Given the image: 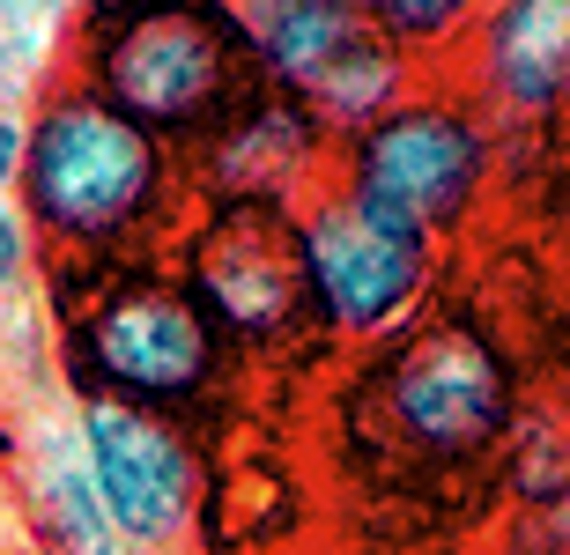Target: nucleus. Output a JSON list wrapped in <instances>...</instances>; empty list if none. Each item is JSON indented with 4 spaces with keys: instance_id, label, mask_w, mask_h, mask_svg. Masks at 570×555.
Returning a JSON list of instances; mask_svg holds the SVG:
<instances>
[{
    "instance_id": "nucleus-12",
    "label": "nucleus",
    "mask_w": 570,
    "mask_h": 555,
    "mask_svg": "<svg viewBox=\"0 0 570 555\" xmlns=\"http://www.w3.org/2000/svg\"><path fill=\"white\" fill-rule=\"evenodd\" d=\"M30 526L45 534L52 555H127L111 518L97 512V489H89L82 459H45L38 482H30Z\"/></svg>"
},
{
    "instance_id": "nucleus-4",
    "label": "nucleus",
    "mask_w": 570,
    "mask_h": 555,
    "mask_svg": "<svg viewBox=\"0 0 570 555\" xmlns=\"http://www.w3.org/2000/svg\"><path fill=\"white\" fill-rule=\"evenodd\" d=\"M356 385L379 423V445L415 474L504 467L527 423V370L504 326L482 311H430L401 341L371 348Z\"/></svg>"
},
{
    "instance_id": "nucleus-5",
    "label": "nucleus",
    "mask_w": 570,
    "mask_h": 555,
    "mask_svg": "<svg viewBox=\"0 0 570 555\" xmlns=\"http://www.w3.org/2000/svg\"><path fill=\"white\" fill-rule=\"evenodd\" d=\"M511 163V133L474 105V89L452 75H423L393 111L334 141V186L363 208L393 215L430 245H452L482 222Z\"/></svg>"
},
{
    "instance_id": "nucleus-19",
    "label": "nucleus",
    "mask_w": 570,
    "mask_h": 555,
    "mask_svg": "<svg viewBox=\"0 0 570 555\" xmlns=\"http://www.w3.org/2000/svg\"><path fill=\"white\" fill-rule=\"evenodd\" d=\"M164 555H208V548H200V541H193V548H164Z\"/></svg>"
},
{
    "instance_id": "nucleus-14",
    "label": "nucleus",
    "mask_w": 570,
    "mask_h": 555,
    "mask_svg": "<svg viewBox=\"0 0 570 555\" xmlns=\"http://www.w3.org/2000/svg\"><path fill=\"white\" fill-rule=\"evenodd\" d=\"M30 275H38V237H30V222L16 208H0V304L16 297Z\"/></svg>"
},
{
    "instance_id": "nucleus-1",
    "label": "nucleus",
    "mask_w": 570,
    "mask_h": 555,
    "mask_svg": "<svg viewBox=\"0 0 570 555\" xmlns=\"http://www.w3.org/2000/svg\"><path fill=\"white\" fill-rule=\"evenodd\" d=\"M16 215L60 267L170 259L193 215V171L141 119L105 105L82 75H52L22 105Z\"/></svg>"
},
{
    "instance_id": "nucleus-13",
    "label": "nucleus",
    "mask_w": 570,
    "mask_h": 555,
    "mask_svg": "<svg viewBox=\"0 0 570 555\" xmlns=\"http://www.w3.org/2000/svg\"><path fill=\"white\" fill-rule=\"evenodd\" d=\"M379 30L393 38L415 75H438V67H460L474 30H482V8L474 0H371Z\"/></svg>"
},
{
    "instance_id": "nucleus-18",
    "label": "nucleus",
    "mask_w": 570,
    "mask_h": 555,
    "mask_svg": "<svg viewBox=\"0 0 570 555\" xmlns=\"http://www.w3.org/2000/svg\"><path fill=\"white\" fill-rule=\"evenodd\" d=\"M556 208H563V222H570V149H563V171H556Z\"/></svg>"
},
{
    "instance_id": "nucleus-15",
    "label": "nucleus",
    "mask_w": 570,
    "mask_h": 555,
    "mask_svg": "<svg viewBox=\"0 0 570 555\" xmlns=\"http://www.w3.org/2000/svg\"><path fill=\"white\" fill-rule=\"evenodd\" d=\"M511 555H570V496L556 504V512H519Z\"/></svg>"
},
{
    "instance_id": "nucleus-6",
    "label": "nucleus",
    "mask_w": 570,
    "mask_h": 555,
    "mask_svg": "<svg viewBox=\"0 0 570 555\" xmlns=\"http://www.w3.org/2000/svg\"><path fill=\"white\" fill-rule=\"evenodd\" d=\"M170 267L193 281L208 319L230 334L245 364L259 356H296L318 341L312 275H304V237L289 208H253V200H193L186 230L170 245Z\"/></svg>"
},
{
    "instance_id": "nucleus-9",
    "label": "nucleus",
    "mask_w": 570,
    "mask_h": 555,
    "mask_svg": "<svg viewBox=\"0 0 570 555\" xmlns=\"http://www.w3.org/2000/svg\"><path fill=\"white\" fill-rule=\"evenodd\" d=\"M75 459L127 555L193 548L208 518V429L111 400H75Z\"/></svg>"
},
{
    "instance_id": "nucleus-10",
    "label": "nucleus",
    "mask_w": 570,
    "mask_h": 555,
    "mask_svg": "<svg viewBox=\"0 0 570 555\" xmlns=\"http://www.w3.org/2000/svg\"><path fill=\"white\" fill-rule=\"evenodd\" d=\"M186 171H193V200H253V208L304 215L334 186V133L304 105H289L282 89H259L208 149L186 156Z\"/></svg>"
},
{
    "instance_id": "nucleus-16",
    "label": "nucleus",
    "mask_w": 570,
    "mask_h": 555,
    "mask_svg": "<svg viewBox=\"0 0 570 555\" xmlns=\"http://www.w3.org/2000/svg\"><path fill=\"white\" fill-rule=\"evenodd\" d=\"M22 178V111H0V208H16Z\"/></svg>"
},
{
    "instance_id": "nucleus-3",
    "label": "nucleus",
    "mask_w": 570,
    "mask_h": 555,
    "mask_svg": "<svg viewBox=\"0 0 570 555\" xmlns=\"http://www.w3.org/2000/svg\"><path fill=\"white\" fill-rule=\"evenodd\" d=\"M67 75H82L105 105L141 119L178 156L208 149L215 133L267 89L245 8H230V0H119V8H89L82 30L67 38Z\"/></svg>"
},
{
    "instance_id": "nucleus-8",
    "label": "nucleus",
    "mask_w": 570,
    "mask_h": 555,
    "mask_svg": "<svg viewBox=\"0 0 570 555\" xmlns=\"http://www.w3.org/2000/svg\"><path fill=\"white\" fill-rule=\"evenodd\" d=\"M245 30L267 89L304 105L334 141L371 127L423 82L379 30L371 0H245Z\"/></svg>"
},
{
    "instance_id": "nucleus-7",
    "label": "nucleus",
    "mask_w": 570,
    "mask_h": 555,
    "mask_svg": "<svg viewBox=\"0 0 570 555\" xmlns=\"http://www.w3.org/2000/svg\"><path fill=\"white\" fill-rule=\"evenodd\" d=\"M296 237H304L318 341L385 348L438 311L444 245H430L423 230H407V222H393L379 208H363L356 192L326 186L296 215Z\"/></svg>"
},
{
    "instance_id": "nucleus-11",
    "label": "nucleus",
    "mask_w": 570,
    "mask_h": 555,
    "mask_svg": "<svg viewBox=\"0 0 570 555\" xmlns=\"http://www.w3.org/2000/svg\"><path fill=\"white\" fill-rule=\"evenodd\" d=\"M460 82L504 133H541L570 119V0H504L460 60Z\"/></svg>"
},
{
    "instance_id": "nucleus-17",
    "label": "nucleus",
    "mask_w": 570,
    "mask_h": 555,
    "mask_svg": "<svg viewBox=\"0 0 570 555\" xmlns=\"http://www.w3.org/2000/svg\"><path fill=\"white\" fill-rule=\"evenodd\" d=\"M16 16H0V89H16V30H8ZM8 111V105H0Z\"/></svg>"
},
{
    "instance_id": "nucleus-2",
    "label": "nucleus",
    "mask_w": 570,
    "mask_h": 555,
    "mask_svg": "<svg viewBox=\"0 0 570 555\" xmlns=\"http://www.w3.org/2000/svg\"><path fill=\"white\" fill-rule=\"evenodd\" d=\"M52 304H60V370L75 400L141 407L193 429H208L237 400L245 356L170 259L60 267Z\"/></svg>"
}]
</instances>
